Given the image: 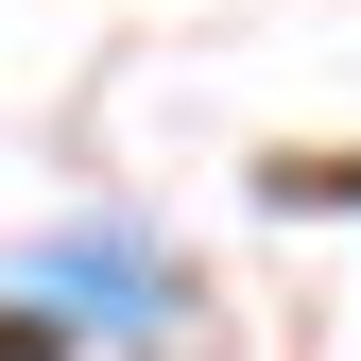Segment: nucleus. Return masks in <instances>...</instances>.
<instances>
[{
	"mask_svg": "<svg viewBox=\"0 0 361 361\" xmlns=\"http://www.w3.org/2000/svg\"><path fill=\"white\" fill-rule=\"evenodd\" d=\"M52 276H69V293H104V310H121V327H155V310H172L138 241H52Z\"/></svg>",
	"mask_w": 361,
	"mask_h": 361,
	"instance_id": "nucleus-1",
	"label": "nucleus"
},
{
	"mask_svg": "<svg viewBox=\"0 0 361 361\" xmlns=\"http://www.w3.org/2000/svg\"><path fill=\"white\" fill-rule=\"evenodd\" d=\"M276 207H361V155H293V172H276Z\"/></svg>",
	"mask_w": 361,
	"mask_h": 361,
	"instance_id": "nucleus-2",
	"label": "nucleus"
}]
</instances>
